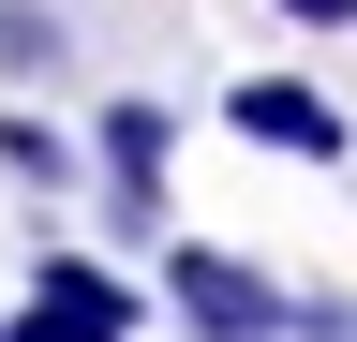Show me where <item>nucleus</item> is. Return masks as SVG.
<instances>
[{
    "instance_id": "obj_1",
    "label": "nucleus",
    "mask_w": 357,
    "mask_h": 342,
    "mask_svg": "<svg viewBox=\"0 0 357 342\" xmlns=\"http://www.w3.org/2000/svg\"><path fill=\"white\" fill-rule=\"evenodd\" d=\"M164 297H178V342H283V327H312V297H283L223 238H164Z\"/></svg>"
},
{
    "instance_id": "obj_2",
    "label": "nucleus",
    "mask_w": 357,
    "mask_h": 342,
    "mask_svg": "<svg viewBox=\"0 0 357 342\" xmlns=\"http://www.w3.org/2000/svg\"><path fill=\"white\" fill-rule=\"evenodd\" d=\"M134 313H149V297H134L105 253H45L30 297L0 313V342H134Z\"/></svg>"
},
{
    "instance_id": "obj_3",
    "label": "nucleus",
    "mask_w": 357,
    "mask_h": 342,
    "mask_svg": "<svg viewBox=\"0 0 357 342\" xmlns=\"http://www.w3.org/2000/svg\"><path fill=\"white\" fill-rule=\"evenodd\" d=\"M89 164H105V224H119V238H164V179H178V119H164L149 90L89 119Z\"/></svg>"
},
{
    "instance_id": "obj_4",
    "label": "nucleus",
    "mask_w": 357,
    "mask_h": 342,
    "mask_svg": "<svg viewBox=\"0 0 357 342\" xmlns=\"http://www.w3.org/2000/svg\"><path fill=\"white\" fill-rule=\"evenodd\" d=\"M223 119H238L253 149H283V164H342V104L298 90V75H238V90H223Z\"/></svg>"
},
{
    "instance_id": "obj_5",
    "label": "nucleus",
    "mask_w": 357,
    "mask_h": 342,
    "mask_svg": "<svg viewBox=\"0 0 357 342\" xmlns=\"http://www.w3.org/2000/svg\"><path fill=\"white\" fill-rule=\"evenodd\" d=\"M0 179H30V194H75V179H105L60 119H0Z\"/></svg>"
},
{
    "instance_id": "obj_6",
    "label": "nucleus",
    "mask_w": 357,
    "mask_h": 342,
    "mask_svg": "<svg viewBox=\"0 0 357 342\" xmlns=\"http://www.w3.org/2000/svg\"><path fill=\"white\" fill-rule=\"evenodd\" d=\"M75 45H60V15L45 0H0V75H60Z\"/></svg>"
},
{
    "instance_id": "obj_7",
    "label": "nucleus",
    "mask_w": 357,
    "mask_h": 342,
    "mask_svg": "<svg viewBox=\"0 0 357 342\" xmlns=\"http://www.w3.org/2000/svg\"><path fill=\"white\" fill-rule=\"evenodd\" d=\"M283 30H357V0H268Z\"/></svg>"
}]
</instances>
